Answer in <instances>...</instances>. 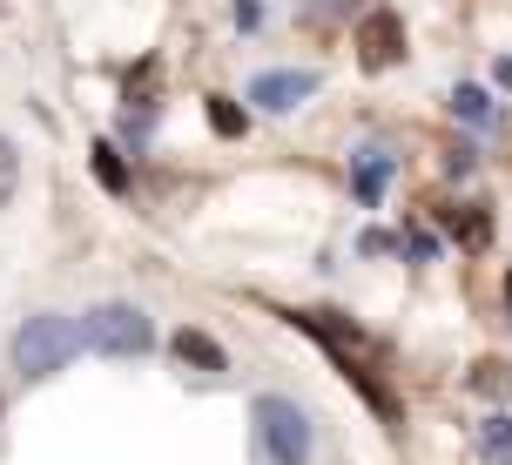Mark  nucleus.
<instances>
[{
	"label": "nucleus",
	"mask_w": 512,
	"mask_h": 465,
	"mask_svg": "<svg viewBox=\"0 0 512 465\" xmlns=\"http://www.w3.org/2000/svg\"><path fill=\"white\" fill-rule=\"evenodd\" d=\"M358 61L371 68V75H384V68L405 61V21H398L391 7H371V14L358 21Z\"/></svg>",
	"instance_id": "20e7f679"
},
{
	"label": "nucleus",
	"mask_w": 512,
	"mask_h": 465,
	"mask_svg": "<svg viewBox=\"0 0 512 465\" xmlns=\"http://www.w3.org/2000/svg\"><path fill=\"white\" fill-rule=\"evenodd\" d=\"M479 452H486L492 465H506V459H512V418H506V412H492L486 425H479Z\"/></svg>",
	"instance_id": "1a4fd4ad"
},
{
	"label": "nucleus",
	"mask_w": 512,
	"mask_h": 465,
	"mask_svg": "<svg viewBox=\"0 0 512 465\" xmlns=\"http://www.w3.org/2000/svg\"><path fill=\"white\" fill-rule=\"evenodd\" d=\"M391 176H398V155H384V149H358V155H351V189H358V203H364V209H378V203H384Z\"/></svg>",
	"instance_id": "423d86ee"
},
{
	"label": "nucleus",
	"mask_w": 512,
	"mask_h": 465,
	"mask_svg": "<svg viewBox=\"0 0 512 465\" xmlns=\"http://www.w3.org/2000/svg\"><path fill=\"white\" fill-rule=\"evenodd\" d=\"M452 115H465V122H479V129H486V122H492L486 88H452Z\"/></svg>",
	"instance_id": "f8f14e48"
},
{
	"label": "nucleus",
	"mask_w": 512,
	"mask_h": 465,
	"mask_svg": "<svg viewBox=\"0 0 512 465\" xmlns=\"http://www.w3.org/2000/svg\"><path fill=\"white\" fill-rule=\"evenodd\" d=\"M445 230L459 236L465 250H486V243H492V223H486V209H445Z\"/></svg>",
	"instance_id": "6e6552de"
},
{
	"label": "nucleus",
	"mask_w": 512,
	"mask_h": 465,
	"mask_svg": "<svg viewBox=\"0 0 512 465\" xmlns=\"http://www.w3.org/2000/svg\"><path fill=\"white\" fill-rule=\"evenodd\" d=\"M209 129L216 135H243V108L223 102V95H209Z\"/></svg>",
	"instance_id": "4468645a"
},
{
	"label": "nucleus",
	"mask_w": 512,
	"mask_h": 465,
	"mask_svg": "<svg viewBox=\"0 0 512 465\" xmlns=\"http://www.w3.org/2000/svg\"><path fill=\"white\" fill-rule=\"evenodd\" d=\"M506 304H512V284H506Z\"/></svg>",
	"instance_id": "a211bd4d"
},
{
	"label": "nucleus",
	"mask_w": 512,
	"mask_h": 465,
	"mask_svg": "<svg viewBox=\"0 0 512 465\" xmlns=\"http://www.w3.org/2000/svg\"><path fill=\"white\" fill-rule=\"evenodd\" d=\"M310 95H317V75H310V68H270V75L250 81V102L270 108V115H290V108L310 102Z\"/></svg>",
	"instance_id": "39448f33"
},
{
	"label": "nucleus",
	"mask_w": 512,
	"mask_h": 465,
	"mask_svg": "<svg viewBox=\"0 0 512 465\" xmlns=\"http://www.w3.org/2000/svg\"><path fill=\"white\" fill-rule=\"evenodd\" d=\"M95 182L102 189H128V169H122V149L115 142H95Z\"/></svg>",
	"instance_id": "9d476101"
},
{
	"label": "nucleus",
	"mask_w": 512,
	"mask_h": 465,
	"mask_svg": "<svg viewBox=\"0 0 512 465\" xmlns=\"http://www.w3.org/2000/svg\"><path fill=\"white\" fill-rule=\"evenodd\" d=\"M169 351H176L189 371H209V378H223V371H230V351H223L209 331H196V324H182V331L169 337Z\"/></svg>",
	"instance_id": "0eeeda50"
},
{
	"label": "nucleus",
	"mask_w": 512,
	"mask_h": 465,
	"mask_svg": "<svg viewBox=\"0 0 512 465\" xmlns=\"http://www.w3.org/2000/svg\"><path fill=\"white\" fill-rule=\"evenodd\" d=\"M472 385L486 391V398H512V364L486 358V364H479V371H472Z\"/></svg>",
	"instance_id": "9b49d317"
},
{
	"label": "nucleus",
	"mask_w": 512,
	"mask_h": 465,
	"mask_svg": "<svg viewBox=\"0 0 512 465\" xmlns=\"http://www.w3.org/2000/svg\"><path fill=\"white\" fill-rule=\"evenodd\" d=\"M492 75H499V88H512V61H499V68H492Z\"/></svg>",
	"instance_id": "dca6fc26"
},
{
	"label": "nucleus",
	"mask_w": 512,
	"mask_h": 465,
	"mask_svg": "<svg viewBox=\"0 0 512 465\" xmlns=\"http://www.w3.org/2000/svg\"><path fill=\"white\" fill-rule=\"evenodd\" d=\"M0 418H7V398H0Z\"/></svg>",
	"instance_id": "f3484780"
},
{
	"label": "nucleus",
	"mask_w": 512,
	"mask_h": 465,
	"mask_svg": "<svg viewBox=\"0 0 512 465\" xmlns=\"http://www.w3.org/2000/svg\"><path fill=\"white\" fill-rule=\"evenodd\" d=\"M358 0H304V14L310 21H337V14H351Z\"/></svg>",
	"instance_id": "2eb2a0df"
},
{
	"label": "nucleus",
	"mask_w": 512,
	"mask_h": 465,
	"mask_svg": "<svg viewBox=\"0 0 512 465\" xmlns=\"http://www.w3.org/2000/svg\"><path fill=\"white\" fill-rule=\"evenodd\" d=\"M75 324H81V344L102 351V358H149L155 351V324L135 304H95Z\"/></svg>",
	"instance_id": "7ed1b4c3"
},
{
	"label": "nucleus",
	"mask_w": 512,
	"mask_h": 465,
	"mask_svg": "<svg viewBox=\"0 0 512 465\" xmlns=\"http://www.w3.org/2000/svg\"><path fill=\"white\" fill-rule=\"evenodd\" d=\"M75 351H81V324L61 317V310H34L14 331V371L21 378H54V371L75 364Z\"/></svg>",
	"instance_id": "f03ea898"
},
{
	"label": "nucleus",
	"mask_w": 512,
	"mask_h": 465,
	"mask_svg": "<svg viewBox=\"0 0 512 465\" xmlns=\"http://www.w3.org/2000/svg\"><path fill=\"white\" fill-rule=\"evenodd\" d=\"M250 425H256V452H263V465H310L317 432H310V412L297 405V398L263 391V398L250 405Z\"/></svg>",
	"instance_id": "f257e3e1"
},
{
	"label": "nucleus",
	"mask_w": 512,
	"mask_h": 465,
	"mask_svg": "<svg viewBox=\"0 0 512 465\" xmlns=\"http://www.w3.org/2000/svg\"><path fill=\"white\" fill-rule=\"evenodd\" d=\"M14 189H21V149L0 135V209L14 203Z\"/></svg>",
	"instance_id": "ddd939ff"
}]
</instances>
